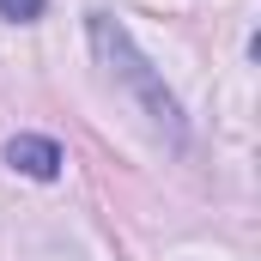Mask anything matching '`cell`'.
Wrapping results in <instances>:
<instances>
[{
  "mask_svg": "<svg viewBox=\"0 0 261 261\" xmlns=\"http://www.w3.org/2000/svg\"><path fill=\"white\" fill-rule=\"evenodd\" d=\"M0 12L24 24V18H37V12H43V0H0Z\"/></svg>",
  "mask_w": 261,
  "mask_h": 261,
  "instance_id": "7a4b0ae2",
  "label": "cell"
},
{
  "mask_svg": "<svg viewBox=\"0 0 261 261\" xmlns=\"http://www.w3.org/2000/svg\"><path fill=\"white\" fill-rule=\"evenodd\" d=\"M6 164L24 170V176H37V182H49V176L61 170V146H55V140H37V134H18V140L6 146Z\"/></svg>",
  "mask_w": 261,
  "mask_h": 261,
  "instance_id": "6da1fadb",
  "label": "cell"
}]
</instances>
